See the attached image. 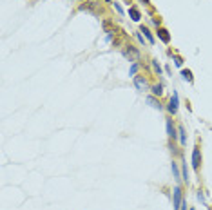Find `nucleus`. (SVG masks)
<instances>
[{
    "mask_svg": "<svg viewBox=\"0 0 212 210\" xmlns=\"http://www.w3.org/2000/svg\"><path fill=\"white\" fill-rule=\"evenodd\" d=\"M149 103H151V105H152L154 109H160V103H158L156 100H152V98H149Z\"/></svg>",
    "mask_w": 212,
    "mask_h": 210,
    "instance_id": "obj_10",
    "label": "nucleus"
},
{
    "mask_svg": "<svg viewBox=\"0 0 212 210\" xmlns=\"http://www.w3.org/2000/svg\"><path fill=\"white\" fill-rule=\"evenodd\" d=\"M199 163H201L199 149H194V152H192V167H194V169H199Z\"/></svg>",
    "mask_w": 212,
    "mask_h": 210,
    "instance_id": "obj_1",
    "label": "nucleus"
},
{
    "mask_svg": "<svg viewBox=\"0 0 212 210\" xmlns=\"http://www.w3.org/2000/svg\"><path fill=\"white\" fill-rule=\"evenodd\" d=\"M191 210H194V208H191Z\"/></svg>",
    "mask_w": 212,
    "mask_h": 210,
    "instance_id": "obj_15",
    "label": "nucleus"
},
{
    "mask_svg": "<svg viewBox=\"0 0 212 210\" xmlns=\"http://www.w3.org/2000/svg\"><path fill=\"white\" fill-rule=\"evenodd\" d=\"M140 31H141V33H145V36L149 38V42H151V43H154V36H152L151 33H149V29H147V27H141Z\"/></svg>",
    "mask_w": 212,
    "mask_h": 210,
    "instance_id": "obj_4",
    "label": "nucleus"
},
{
    "mask_svg": "<svg viewBox=\"0 0 212 210\" xmlns=\"http://www.w3.org/2000/svg\"><path fill=\"white\" fill-rule=\"evenodd\" d=\"M129 13H131L132 20H140V13H138V9H136V7H131V9H129Z\"/></svg>",
    "mask_w": 212,
    "mask_h": 210,
    "instance_id": "obj_6",
    "label": "nucleus"
},
{
    "mask_svg": "<svg viewBox=\"0 0 212 210\" xmlns=\"http://www.w3.org/2000/svg\"><path fill=\"white\" fill-rule=\"evenodd\" d=\"M169 111L174 114L178 111V94L176 92H172V98H171V105H169Z\"/></svg>",
    "mask_w": 212,
    "mask_h": 210,
    "instance_id": "obj_2",
    "label": "nucleus"
},
{
    "mask_svg": "<svg viewBox=\"0 0 212 210\" xmlns=\"http://www.w3.org/2000/svg\"><path fill=\"white\" fill-rule=\"evenodd\" d=\"M143 2H145V4H149V0H143Z\"/></svg>",
    "mask_w": 212,
    "mask_h": 210,
    "instance_id": "obj_14",
    "label": "nucleus"
},
{
    "mask_svg": "<svg viewBox=\"0 0 212 210\" xmlns=\"http://www.w3.org/2000/svg\"><path fill=\"white\" fill-rule=\"evenodd\" d=\"M136 69H138V63H134V65H132V67H131V76H132V74H134V73H136Z\"/></svg>",
    "mask_w": 212,
    "mask_h": 210,
    "instance_id": "obj_12",
    "label": "nucleus"
},
{
    "mask_svg": "<svg viewBox=\"0 0 212 210\" xmlns=\"http://www.w3.org/2000/svg\"><path fill=\"white\" fill-rule=\"evenodd\" d=\"M158 36H160V38H161L165 43H167V42L171 40V36L167 35V31H165V29H158Z\"/></svg>",
    "mask_w": 212,
    "mask_h": 210,
    "instance_id": "obj_3",
    "label": "nucleus"
},
{
    "mask_svg": "<svg viewBox=\"0 0 212 210\" xmlns=\"http://www.w3.org/2000/svg\"><path fill=\"white\" fill-rule=\"evenodd\" d=\"M181 76H183L187 82H192V73H191V71H183V73H181Z\"/></svg>",
    "mask_w": 212,
    "mask_h": 210,
    "instance_id": "obj_8",
    "label": "nucleus"
},
{
    "mask_svg": "<svg viewBox=\"0 0 212 210\" xmlns=\"http://www.w3.org/2000/svg\"><path fill=\"white\" fill-rule=\"evenodd\" d=\"M174 63H176V65H181V58H179V56H174Z\"/></svg>",
    "mask_w": 212,
    "mask_h": 210,
    "instance_id": "obj_13",
    "label": "nucleus"
},
{
    "mask_svg": "<svg viewBox=\"0 0 212 210\" xmlns=\"http://www.w3.org/2000/svg\"><path fill=\"white\" fill-rule=\"evenodd\" d=\"M152 92H154V94H161V92H163L161 91V85H154L152 87Z\"/></svg>",
    "mask_w": 212,
    "mask_h": 210,
    "instance_id": "obj_9",
    "label": "nucleus"
},
{
    "mask_svg": "<svg viewBox=\"0 0 212 210\" xmlns=\"http://www.w3.org/2000/svg\"><path fill=\"white\" fill-rule=\"evenodd\" d=\"M167 130H169V136H172V138L176 136V134H174V125H172V122H171V120L167 122Z\"/></svg>",
    "mask_w": 212,
    "mask_h": 210,
    "instance_id": "obj_7",
    "label": "nucleus"
},
{
    "mask_svg": "<svg viewBox=\"0 0 212 210\" xmlns=\"http://www.w3.org/2000/svg\"><path fill=\"white\" fill-rule=\"evenodd\" d=\"M179 134H181V136H179V138H181V143L185 145V136H183V134H185V130H183V129H179Z\"/></svg>",
    "mask_w": 212,
    "mask_h": 210,
    "instance_id": "obj_11",
    "label": "nucleus"
},
{
    "mask_svg": "<svg viewBox=\"0 0 212 210\" xmlns=\"http://www.w3.org/2000/svg\"><path fill=\"white\" fill-rule=\"evenodd\" d=\"M136 87L138 89H143L145 87V80L141 78V76H136Z\"/></svg>",
    "mask_w": 212,
    "mask_h": 210,
    "instance_id": "obj_5",
    "label": "nucleus"
}]
</instances>
